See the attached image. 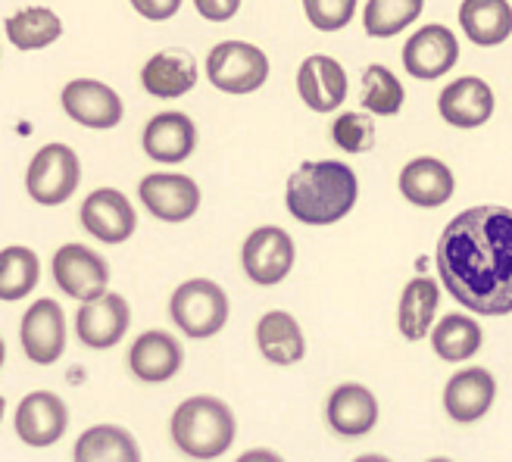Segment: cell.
<instances>
[{
    "label": "cell",
    "mask_w": 512,
    "mask_h": 462,
    "mask_svg": "<svg viewBox=\"0 0 512 462\" xmlns=\"http://www.w3.org/2000/svg\"><path fill=\"white\" fill-rule=\"evenodd\" d=\"M303 10L319 32H338L353 19L356 0H303Z\"/></svg>",
    "instance_id": "obj_34"
},
{
    "label": "cell",
    "mask_w": 512,
    "mask_h": 462,
    "mask_svg": "<svg viewBox=\"0 0 512 462\" xmlns=\"http://www.w3.org/2000/svg\"><path fill=\"white\" fill-rule=\"evenodd\" d=\"M356 175L338 160L300 163L288 178V210L306 225H331L344 219L356 203Z\"/></svg>",
    "instance_id": "obj_2"
},
{
    "label": "cell",
    "mask_w": 512,
    "mask_h": 462,
    "mask_svg": "<svg viewBox=\"0 0 512 462\" xmlns=\"http://www.w3.org/2000/svg\"><path fill=\"white\" fill-rule=\"evenodd\" d=\"M197 13L210 22H225L241 10V0H194Z\"/></svg>",
    "instance_id": "obj_35"
},
{
    "label": "cell",
    "mask_w": 512,
    "mask_h": 462,
    "mask_svg": "<svg viewBox=\"0 0 512 462\" xmlns=\"http://www.w3.org/2000/svg\"><path fill=\"white\" fill-rule=\"evenodd\" d=\"M141 82L153 97H182L197 85V66L194 57H188L185 50H163L153 54L144 63Z\"/></svg>",
    "instance_id": "obj_23"
},
{
    "label": "cell",
    "mask_w": 512,
    "mask_h": 462,
    "mask_svg": "<svg viewBox=\"0 0 512 462\" xmlns=\"http://www.w3.org/2000/svg\"><path fill=\"white\" fill-rule=\"evenodd\" d=\"M138 194H141V203L147 207V213H153L157 219H166V222H185L200 207V188L188 175H175V172L147 175Z\"/></svg>",
    "instance_id": "obj_10"
},
{
    "label": "cell",
    "mask_w": 512,
    "mask_h": 462,
    "mask_svg": "<svg viewBox=\"0 0 512 462\" xmlns=\"http://www.w3.org/2000/svg\"><path fill=\"white\" fill-rule=\"evenodd\" d=\"M403 85L397 75L384 66H369L363 72V107L375 116H394L403 107Z\"/></svg>",
    "instance_id": "obj_32"
},
{
    "label": "cell",
    "mask_w": 512,
    "mask_h": 462,
    "mask_svg": "<svg viewBox=\"0 0 512 462\" xmlns=\"http://www.w3.org/2000/svg\"><path fill=\"white\" fill-rule=\"evenodd\" d=\"M82 225L100 241L122 244L135 235L138 216L125 194H119L116 188H100L82 203Z\"/></svg>",
    "instance_id": "obj_13"
},
{
    "label": "cell",
    "mask_w": 512,
    "mask_h": 462,
    "mask_svg": "<svg viewBox=\"0 0 512 462\" xmlns=\"http://www.w3.org/2000/svg\"><path fill=\"white\" fill-rule=\"evenodd\" d=\"M54 278L60 291L85 303L107 294L110 269L104 256H97L85 244H66L54 256Z\"/></svg>",
    "instance_id": "obj_8"
},
{
    "label": "cell",
    "mask_w": 512,
    "mask_h": 462,
    "mask_svg": "<svg viewBox=\"0 0 512 462\" xmlns=\"http://www.w3.org/2000/svg\"><path fill=\"white\" fill-rule=\"evenodd\" d=\"M13 425H16V434L25 444L50 447L66 434V425H69L66 403L57 394H50V391L29 394L16 406Z\"/></svg>",
    "instance_id": "obj_11"
},
{
    "label": "cell",
    "mask_w": 512,
    "mask_h": 462,
    "mask_svg": "<svg viewBox=\"0 0 512 462\" xmlns=\"http://www.w3.org/2000/svg\"><path fill=\"white\" fill-rule=\"evenodd\" d=\"M400 191L416 207H444L453 197V172L434 157H419L400 172Z\"/></svg>",
    "instance_id": "obj_21"
},
{
    "label": "cell",
    "mask_w": 512,
    "mask_h": 462,
    "mask_svg": "<svg viewBox=\"0 0 512 462\" xmlns=\"http://www.w3.org/2000/svg\"><path fill=\"white\" fill-rule=\"evenodd\" d=\"M38 256L29 247H7L0 253V297L4 300H22L25 294H32L38 285Z\"/></svg>",
    "instance_id": "obj_30"
},
{
    "label": "cell",
    "mask_w": 512,
    "mask_h": 462,
    "mask_svg": "<svg viewBox=\"0 0 512 462\" xmlns=\"http://www.w3.org/2000/svg\"><path fill=\"white\" fill-rule=\"evenodd\" d=\"M79 178H82V166L75 150L66 144H47L35 153L29 175H25V188L44 207H57V203L75 194Z\"/></svg>",
    "instance_id": "obj_6"
},
{
    "label": "cell",
    "mask_w": 512,
    "mask_h": 462,
    "mask_svg": "<svg viewBox=\"0 0 512 462\" xmlns=\"http://www.w3.org/2000/svg\"><path fill=\"white\" fill-rule=\"evenodd\" d=\"M328 422L341 438H363L378 422V403L363 384H341L328 397Z\"/></svg>",
    "instance_id": "obj_22"
},
{
    "label": "cell",
    "mask_w": 512,
    "mask_h": 462,
    "mask_svg": "<svg viewBox=\"0 0 512 462\" xmlns=\"http://www.w3.org/2000/svg\"><path fill=\"white\" fill-rule=\"evenodd\" d=\"M172 438L178 450L194 459L222 456L235 441V416L216 397H191L175 409Z\"/></svg>",
    "instance_id": "obj_3"
},
{
    "label": "cell",
    "mask_w": 512,
    "mask_h": 462,
    "mask_svg": "<svg viewBox=\"0 0 512 462\" xmlns=\"http://www.w3.org/2000/svg\"><path fill=\"white\" fill-rule=\"evenodd\" d=\"M75 459L79 462H138L141 450L125 428L97 425V428H88L79 438V444H75Z\"/></svg>",
    "instance_id": "obj_26"
},
{
    "label": "cell",
    "mask_w": 512,
    "mask_h": 462,
    "mask_svg": "<svg viewBox=\"0 0 512 462\" xmlns=\"http://www.w3.org/2000/svg\"><path fill=\"white\" fill-rule=\"evenodd\" d=\"M172 319L188 338H213L228 322V297L207 278H191L172 294Z\"/></svg>",
    "instance_id": "obj_4"
},
{
    "label": "cell",
    "mask_w": 512,
    "mask_h": 462,
    "mask_svg": "<svg viewBox=\"0 0 512 462\" xmlns=\"http://www.w3.org/2000/svg\"><path fill=\"white\" fill-rule=\"evenodd\" d=\"M441 116L456 125V128H478L491 119L494 113V91L484 85L475 75H466V79H456L441 91Z\"/></svg>",
    "instance_id": "obj_18"
},
{
    "label": "cell",
    "mask_w": 512,
    "mask_h": 462,
    "mask_svg": "<svg viewBox=\"0 0 512 462\" xmlns=\"http://www.w3.org/2000/svg\"><path fill=\"white\" fill-rule=\"evenodd\" d=\"M497 394V384L491 378L488 369H466V372H456L447 381V391H444V406L450 419L456 422H475L491 409Z\"/></svg>",
    "instance_id": "obj_19"
},
{
    "label": "cell",
    "mask_w": 512,
    "mask_h": 462,
    "mask_svg": "<svg viewBox=\"0 0 512 462\" xmlns=\"http://www.w3.org/2000/svg\"><path fill=\"white\" fill-rule=\"evenodd\" d=\"M438 269L450 297L472 313H512V210L459 213L438 241Z\"/></svg>",
    "instance_id": "obj_1"
},
{
    "label": "cell",
    "mask_w": 512,
    "mask_h": 462,
    "mask_svg": "<svg viewBox=\"0 0 512 462\" xmlns=\"http://www.w3.org/2000/svg\"><path fill=\"white\" fill-rule=\"evenodd\" d=\"M331 138L347 153H363L375 144V122L366 113H341V119L331 125Z\"/></svg>",
    "instance_id": "obj_33"
},
{
    "label": "cell",
    "mask_w": 512,
    "mask_h": 462,
    "mask_svg": "<svg viewBox=\"0 0 512 462\" xmlns=\"http://www.w3.org/2000/svg\"><path fill=\"white\" fill-rule=\"evenodd\" d=\"M132 7L144 16V19H169L178 13L182 0H132Z\"/></svg>",
    "instance_id": "obj_36"
},
{
    "label": "cell",
    "mask_w": 512,
    "mask_h": 462,
    "mask_svg": "<svg viewBox=\"0 0 512 462\" xmlns=\"http://www.w3.org/2000/svg\"><path fill=\"white\" fill-rule=\"evenodd\" d=\"M128 322H132V310H128L125 297L119 294H104L97 300H85L79 316H75V331L88 347H113L119 344V338L128 331Z\"/></svg>",
    "instance_id": "obj_14"
},
{
    "label": "cell",
    "mask_w": 512,
    "mask_h": 462,
    "mask_svg": "<svg viewBox=\"0 0 512 462\" xmlns=\"http://www.w3.org/2000/svg\"><path fill=\"white\" fill-rule=\"evenodd\" d=\"M459 60V44L444 25H425L403 47V66L416 79H438L450 72Z\"/></svg>",
    "instance_id": "obj_12"
},
{
    "label": "cell",
    "mask_w": 512,
    "mask_h": 462,
    "mask_svg": "<svg viewBox=\"0 0 512 462\" xmlns=\"http://www.w3.org/2000/svg\"><path fill=\"white\" fill-rule=\"evenodd\" d=\"M438 300H441V288L434 285L431 278H413V281H409V285L403 288V297H400V331H403V338H409V341L425 338L434 313H438Z\"/></svg>",
    "instance_id": "obj_27"
},
{
    "label": "cell",
    "mask_w": 512,
    "mask_h": 462,
    "mask_svg": "<svg viewBox=\"0 0 512 462\" xmlns=\"http://www.w3.org/2000/svg\"><path fill=\"white\" fill-rule=\"evenodd\" d=\"M182 344H178L166 331H144V335L132 344L128 353V366L141 381H169L178 369H182Z\"/></svg>",
    "instance_id": "obj_20"
},
{
    "label": "cell",
    "mask_w": 512,
    "mask_h": 462,
    "mask_svg": "<svg viewBox=\"0 0 512 462\" xmlns=\"http://www.w3.org/2000/svg\"><path fill=\"white\" fill-rule=\"evenodd\" d=\"M66 319L57 300H38L22 316V350L32 363L50 366L63 356Z\"/></svg>",
    "instance_id": "obj_9"
},
{
    "label": "cell",
    "mask_w": 512,
    "mask_h": 462,
    "mask_svg": "<svg viewBox=\"0 0 512 462\" xmlns=\"http://www.w3.org/2000/svg\"><path fill=\"white\" fill-rule=\"evenodd\" d=\"M241 263L250 281L272 288L278 281H285L294 266V241L285 228H275V225L256 228L244 241Z\"/></svg>",
    "instance_id": "obj_7"
},
{
    "label": "cell",
    "mask_w": 512,
    "mask_h": 462,
    "mask_svg": "<svg viewBox=\"0 0 512 462\" xmlns=\"http://www.w3.org/2000/svg\"><path fill=\"white\" fill-rule=\"evenodd\" d=\"M256 344H260L263 356L275 366H291L300 363L306 344H303V331L297 325V319L291 313H266L256 325Z\"/></svg>",
    "instance_id": "obj_24"
},
{
    "label": "cell",
    "mask_w": 512,
    "mask_h": 462,
    "mask_svg": "<svg viewBox=\"0 0 512 462\" xmlns=\"http://www.w3.org/2000/svg\"><path fill=\"white\" fill-rule=\"evenodd\" d=\"M297 91L303 104L316 113H331L344 104L347 97V72L331 57H306L297 72Z\"/></svg>",
    "instance_id": "obj_15"
},
{
    "label": "cell",
    "mask_w": 512,
    "mask_h": 462,
    "mask_svg": "<svg viewBox=\"0 0 512 462\" xmlns=\"http://www.w3.org/2000/svg\"><path fill=\"white\" fill-rule=\"evenodd\" d=\"M422 13V0H369L363 25L369 38H394Z\"/></svg>",
    "instance_id": "obj_31"
},
{
    "label": "cell",
    "mask_w": 512,
    "mask_h": 462,
    "mask_svg": "<svg viewBox=\"0 0 512 462\" xmlns=\"http://www.w3.org/2000/svg\"><path fill=\"white\" fill-rule=\"evenodd\" d=\"M434 353L447 363H463V359L475 356L481 347V328L475 319L463 316V313H450L441 319V325L434 328Z\"/></svg>",
    "instance_id": "obj_28"
},
{
    "label": "cell",
    "mask_w": 512,
    "mask_h": 462,
    "mask_svg": "<svg viewBox=\"0 0 512 462\" xmlns=\"http://www.w3.org/2000/svg\"><path fill=\"white\" fill-rule=\"evenodd\" d=\"M210 82L225 94H250L269 79V60L260 47L244 41H222L207 57Z\"/></svg>",
    "instance_id": "obj_5"
},
{
    "label": "cell",
    "mask_w": 512,
    "mask_h": 462,
    "mask_svg": "<svg viewBox=\"0 0 512 462\" xmlns=\"http://www.w3.org/2000/svg\"><path fill=\"white\" fill-rule=\"evenodd\" d=\"M60 32H63V22L57 19V13H50L44 7H29L7 22V38L19 50H38V47L54 44Z\"/></svg>",
    "instance_id": "obj_29"
},
{
    "label": "cell",
    "mask_w": 512,
    "mask_h": 462,
    "mask_svg": "<svg viewBox=\"0 0 512 462\" xmlns=\"http://www.w3.org/2000/svg\"><path fill=\"white\" fill-rule=\"evenodd\" d=\"M459 22H463L469 41L494 47L512 35V7L506 0H463Z\"/></svg>",
    "instance_id": "obj_25"
},
{
    "label": "cell",
    "mask_w": 512,
    "mask_h": 462,
    "mask_svg": "<svg viewBox=\"0 0 512 462\" xmlns=\"http://www.w3.org/2000/svg\"><path fill=\"white\" fill-rule=\"evenodd\" d=\"M197 144V128L185 113H160L144 128V153L157 163H182Z\"/></svg>",
    "instance_id": "obj_17"
},
{
    "label": "cell",
    "mask_w": 512,
    "mask_h": 462,
    "mask_svg": "<svg viewBox=\"0 0 512 462\" xmlns=\"http://www.w3.org/2000/svg\"><path fill=\"white\" fill-rule=\"evenodd\" d=\"M63 110L88 128H113L122 119V100L104 82L75 79L63 88Z\"/></svg>",
    "instance_id": "obj_16"
}]
</instances>
